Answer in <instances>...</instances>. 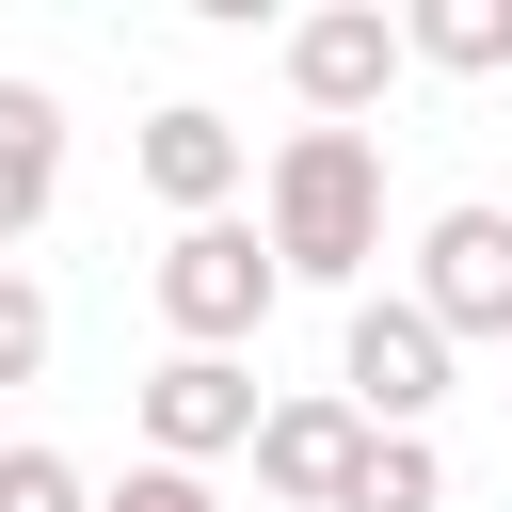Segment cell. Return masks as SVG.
I'll return each instance as SVG.
<instances>
[{
  "label": "cell",
  "instance_id": "6da1fadb",
  "mask_svg": "<svg viewBox=\"0 0 512 512\" xmlns=\"http://www.w3.org/2000/svg\"><path fill=\"white\" fill-rule=\"evenodd\" d=\"M256 240L288 288H368L384 256V144L368 128H288L272 176H256Z\"/></svg>",
  "mask_w": 512,
  "mask_h": 512
},
{
  "label": "cell",
  "instance_id": "7a4b0ae2",
  "mask_svg": "<svg viewBox=\"0 0 512 512\" xmlns=\"http://www.w3.org/2000/svg\"><path fill=\"white\" fill-rule=\"evenodd\" d=\"M272 288H288V272H272V240H256L240 208L160 240V320H176V352H240V336L272 320Z\"/></svg>",
  "mask_w": 512,
  "mask_h": 512
},
{
  "label": "cell",
  "instance_id": "3957f363",
  "mask_svg": "<svg viewBox=\"0 0 512 512\" xmlns=\"http://www.w3.org/2000/svg\"><path fill=\"white\" fill-rule=\"evenodd\" d=\"M336 400H352L368 432H432V400H448V336H432L416 288L352 304V336H336Z\"/></svg>",
  "mask_w": 512,
  "mask_h": 512
},
{
  "label": "cell",
  "instance_id": "277c9868",
  "mask_svg": "<svg viewBox=\"0 0 512 512\" xmlns=\"http://www.w3.org/2000/svg\"><path fill=\"white\" fill-rule=\"evenodd\" d=\"M128 416H144V464H192V480H208L224 448H256V416H272V400H256V368H240V352H160V368L128 384Z\"/></svg>",
  "mask_w": 512,
  "mask_h": 512
},
{
  "label": "cell",
  "instance_id": "5b68a950",
  "mask_svg": "<svg viewBox=\"0 0 512 512\" xmlns=\"http://www.w3.org/2000/svg\"><path fill=\"white\" fill-rule=\"evenodd\" d=\"M400 64H416V48H400L384 0H320V16L288 32V96H304L320 128H368V112L400 96Z\"/></svg>",
  "mask_w": 512,
  "mask_h": 512
},
{
  "label": "cell",
  "instance_id": "8992f818",
  "mask_svg": "<svg viewBox=\"0 0 512 512\" xmlns=\"http://www.w3.org/2000/svg\"><path fill=\"white\" fill-rule=\"evenodd\" d=\"M416 304H432L448 352H464V336L512 352V208H432V240H416Z\"/></svg>",
  "mask_w": 512,
  "mask_h": 512
},
{
  "label": "cell",
  "instance_id": "52a82bcc",
  "mask_svg": "<svg viewBox=\"0 0 512 512\" xmlns=\"http://www.w3.org/2000/svg\"><path fill=\"white\" fill-rule=\"evenodd\" d=\"M352 464H368V416H352V400H272V416H256V480H272L288 512H336Z\"/></svg>",
  "mask_w": 512,
  "mask_h": 512
},
{
  "label": "cell",
  "instance_id": "ba28073f",
  "mask_svg": "<svg viewBox=\"0 0 512 512\" xmlns=\"http://www.w3.org/2000/svg\"><path fill=\"white\" fill-rule=\"evenodd\" d=\"M144 192H160L176 224H224V208H240V128H224L208 96L144 112Z\"/></svg>",
  "mask_w": 512,
  "mask_h": 512
},
{
  "label": "cell",
  "instance_id": "9c48e42d",
  "mask_svg": "<svg viewBox=\"0 0 512 512\" xmlns=\"http://www.w3.org/2000/svg\"><path fill=\"white\" fill-rule=\"evenodd\" d=\"M64 208V96L48 80H0V256Z\"/></svg>",
  "mask_w": 512,
  "mask_h": 512
},
{
  "label": "cell",
  "instance_id": "30bf717a",
  "mask_svg": "<svg viewBox=\"0 0 512 512\" xmlns=\"http://www.w3.org/2000/svg\"><path fill=\"white\" fill-rule=\"evenodd\" d=\"M400 48H416V64H448V80H496V64H512V0H416V16H400Z\"/></svg>",
  "mask_w": 512,
  "mask_h": 512
},
{
  "label": "cell",
  "instance_id": "8fae6325",
  "mask_svg": "<svg viewBox=\"0 0 512 512\" xmlns=\"http://www.w3.org/2000/svg\"><path fill=\"white\" fill-rule=\"evenodd\" d=\"M336 512H448L432 432H368V464H352V496H336Z\"/></svg>",
  "mask_w": 512,
  "mask_h": 512
},
{
  "label": "cell",
  "instance_id": "7c38bea8",
  "mask_svg": "<svg viewBox=\"0 0 512 512\" xmlns=\"http://www.w3.org/2000/svg\"><path fill=\"white\" fill-rule=\"evenodd\" d=\"M48 336H64V320H48V288L0 256V384H32V368H48Z\"/></svg>",
  "mask_w": 512,
  "mask_h": 512
},
{
  "label": "cell",
  "instance_id": "4fadbf2b",
  "mask_svg": "<svg viewBox=\"0 0 512 512\" xmlns=\"http://www.w3.org/2000/svg\"><path fill=\"white\" fill-rule=\"evenodd\" d=\"M0 512H96V480L64 448H0Z\"/></svg>",
  "mask_w": 512,
  "mask_h": 512
},
{
  "label": "cell",
  "instance_id": "5bb4252c",
  "mask_svg": "<svg viewBox=\"0 0 512 512\" xmlns=\"http://www.w3.org/2000/svg\"><path fill=\"white\" fill-rule=\"evenodd\" d=\"M96 512H224V496H208V480H192V464H128V480H112V496H96Z\"/></svg>",
  "mask_w": 512,
  "mask_h": 512
}]
</instances>
